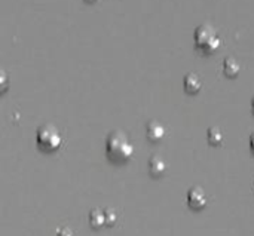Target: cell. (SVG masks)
I'll return each instance as SVG.
<instances>
[{"instance_id":"12","label":"cell","mask_w":254,"mask_h":236,"mask_svg":"<svg viewBox=\"0 0 254 236\" xmlns=\"http://www.w3.org/2000/svg\"><path fill=\"white\" fill-rule=\"evenodd\" d=\"M57 236H76V235H74V232H73L71 229H68V228H63V229H60V231H58Z\"/></svg>"},{"instance_id":"11","label":"cell","mask_w":254,"mask_h":236,"mask_svg":"<svg viewBox=\"0 0 254 236\" xmlns=\"http://www.w3.org/2000/svg\"><path fill=\"white\" fill-rule=\"evenodd\" d=\"M104 216H106V226H109V228L115 226L118 223V220H119V216H118L115 208H106Z\"/></svg>"},{"instance_id":"4","label":"cell","mask_w":254,"mask_h":236,"mask_svg":"<svg viewBox=\"0 0 254 236\" xmlns=\"http://www.w3.org/2000/svg\"><path fill=\"white\" fill-rule=\"evenodd\" d=\"M188 204H189V207L192 210H196V211L205 208L207 204H208V198H207L205 190L201 186L190 187L189 192H188Z\"/></svg>"},{"instance_id":"16","label":"cell","mask_w":254,"mask_h":236,"mask_svg":"<svg viewBox=\"0 0 254 236\" xmlns=\"http://www.w3.org/2000/svg\"><path fill=\"white\" fill-rule=\"evenodd\" d=\"M85 1H88V3H95L97 0H85Z\"/></svg>"},{"instance_id":"15","label":"cell","mask_w":254,"mask_h":236,"mask_svg":"<svg viewBox=\"0 0 254 236\" xmlns=\"http://www.w3.org/2000/svg\"><path fill=\"white\" fill-rule=\"evenodd\" d=\"M252 112H253V115H254V97H253V100H252Z\"/></svg>"},{"instance_id":"9","label":"cell","mask_w":254,"mask_h":236,"mask_svg":"<svg viewBox=\"0 0 254 236\" xmlns=\"http://www.w3.org/2000/svg\"><path fill=\"white\" fill-rule=\"evenodd\" d=\"M89 225L94 229H101L103 226H106V216H104V210L101 208H94L89 213Z\"/></svg>"},{"instance_id":"3","label":"cell","mask_w":254,"mask_h":236,"mask_svg":"<svg viewBox=\"0 0 254 236\" xmlns=\"http://www.w3.org/2000/svg\"><path fill=\"white\" fill-rule=\"evenodd\" d=\"M36 143L43 152H55L63 144V137L60 129L52 123H43L36 132Z\"/></svg>"},{"instance_id":"5","label":"cell","mask_w":254,"mask_h":236,"mask_svg":"<svg viewBox=\"0 0 254 236\" xmlns=\"http://www.w3.org/2000/svg\"><path fill=\"white\" fill-rule=\"evenodd\" d=\"M167 129L159 120H150L146 125V137L152 143H159L165 138Z\"/></svg>"},{"instance_id":"6","label":"cell","mask_w":254,"mask_h":236,"mask_svg":"<svg viewBox=\"0 0 254 236\" xmlns=\"http://www.w3.org/2000/svg\"><path fill=\"white\" fill-rule=\"evenodd\" d=\"M183 86L185 91L189 94H198L202 89V80L198 74L195 73H188L183 79Z\"/></svg>"},{"instance_id":"7","label":"cell","mask_w":254,"mask_h":236,"mask_svg":"<svg viewBox=\"0 0 254 236\" xmlns=\"http://www.w3.org/2000/svg\"><path fill=\"white\" fill-rule=\"evenodd\" d=\"M167 162L161 158V156H152L149 159V173L152 177H162L167 173Z\"/></svg>"},{"instance_id":"13","label":"cell","mask_w":254,"mask_h":236,"mask_svg":"<svg viewBox=\"0 0 254 236\" xmlns=\"http://www.w3.org/2000/svg\"><path fill=\"white\" fill-rule=\"evenodd\" d=\"M6 89H7V76L4 71H1V88H0V91L6 92Z\"/></svg>"},{"instance_id":"14","label":"cell","mask_w":254,"mask_h":236,"mask_svg":"<svg viewBox=\"0 0 254 236\" xmlns=\"http://www.w3.org/2000/svg\"><path fill=\"white\" fill-rule=\"evenodd\" d=\"M250 147H252L254 153V132H252V135H250Z\"/></svg>"},{"instance_id":"2","label":"cell","mask_w":254,"mask_h":236,"mask_svg":"<svg viewBox=\"0 0 254 236\" xmlns=\"http://www.w3.org/2000/svg\"><path fill=\"white\" fill-rule=\"evenodd\" d=\"M193 43L198 51L210 55V54H214L220 48L222 39L219 37L217 30L213 25L201 24L193 31Z\"/></svg>"},{"instance_id":"10","label":"cell","mask_w":254,"mask_h":236,"mask_svg":"<svg viewBox=\"0 0 254 236\" xmlns=\"http://www.w3.org/2000/svg\"><path fill=\"white\" fill-rule=\"evenodd\" d=\"M207 138H208V143L210 144L220 146L223 143V140H225V134L222 132V129L219 126H211L207 131Z\"/></svg>"},{"instance_id":"1","label":"cell","mask_w":254,"mask_h":236,"mask_svg":"<svg viewBox=\"0 0 254 236\" xmlns=\"http://www.w3.org/2000/svg\"><path fill=\"white\" fill-rule=\"evenodd\" d=\"M134 146L124 131L115 129L106 138V155L115 164H124L131 159Z\"/></svg>"},{"instance_id":"8","label":"cell","mask_w":254,"mask_h":236,"mask_svg":"<svg viewBox=\"0 0 254 236\" xmlns=\"http://www.w3.org/2000/svg\"><path fill=\"white\" fill-rule=\"evenodd\" d=\"M240 70H241V65L234 57H228L223 61V71L228 77H237L240 74Z\"/></svg>"},{"instance_id":"17","label":"cell","mask_w":254,"mask_h":236,"mask_svg":"<svg viewBox=\"0 0 254 236\" xmlns=\"http://www.w3.org/2000/svg\"><path fill=\"white\" fill-rule=\"evenodd\" d=\"M253 187H254V184H253Z\"/></svg>"}]
</instances>
